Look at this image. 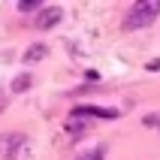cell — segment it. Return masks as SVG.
I'll use <instances>...</instances> for the list:
<instances>
[{
  "label": "cell",
  "mask_w": 160,
  "mask_h": 160,
  "mask_svg": "<svg viewBox=\"0 0 160 160\" xmlns=\"http://www.w3.org/2000/svg\"><path fill=\"white\" fill-rule=\"evenodd\" d=\"M160 15V0H139L127 9V18H124V27L127 30H136V27H148L154 18Z\"/></svg>",
  "instance_id": "cell-1"
},
{
  "label": "cell",
  "mask_w": 160,
  "mask_h": 160,
  "mask_svg": "<svg viewBox=\"0 0 160 160\" xmlns=\"http://www.w3.org/2000/svg\"><path fill=\"white\" fill-rule=\"evenodd\" d=\"M61 18H63V9L61 6H45V9H39V21H36V27H39V30H52L54 24H61Z\"/></svg>",
  "instance_id": "cell-2"
},
{
  "label": "cell",
  "mask_w": 160,
  "mask_h": 160,
  "mask_svg": "<svg viewBox=\"0 0 160 160\" xmlns=\"http://www.w3.org/2000/svg\"><path fill=\"white\" fill-rule=\"evenodd\" d=\"M18 148H24V139H21V136H6V139H0V154H3L6 160H15Z\"/></svg>",
  "instance_id": "cell-3"
},
{
  "label": "cell",
  "mask_w": 160,
  "mask_h": 160,
  "mask_svg": "<svg viewBox=\"0 0 160 160\" xmlns=\"http://www.w3.org/2000/svg\"><path fill=\"white\" fill-rule=\"evenodd\" d=\"M42 58H48V45H45V42L27 45V52L21 54V61H24V63H36V61H42Z\"/></svg>",
  "instance_id": "cell-4"
},
{
  "label": "cell",
  "mask_w": 160,
  "mask_h": 160,
  "mask_svg": "<svg viewBox=\"0 0 160 160\" xmlns=\"http://www.w3.org/2000/svg\"><path fill=\"white\" fill-rule=\"evenodd\" d=\"M63 130H70V133H82V130H88V121L70 115V118H67V124H63Z\"/></svg>",
  "instance_id": "cell-5"
},
{
  "label": "cell",
  "mask_w": 160,
  "mask_h": 160,
  "mask_svg": "<svg viewBox=\"0 0 160 160\" xmlns=\"http://www.w3.org/2000/svg\"><path fill=\"white\" fill-rule=\"evenodd\" d=\"M30 85H33V79H30V76L24 72V76H18V79L12 82V91H15V94H21V91H27Z\"/></svg>",
  "instance_id": "cell-6"
},
{
  "label": "cell",
  "mask_w": 160,
  "mask_h": 160,
  "mask_svg": "<svg viewBox=\"0 0 160 160\" xmlns=\"http://www.w3.org/2000/svg\"><path fill=\"white\" fill-rule=\"evenodd\" d=\"M145 127H154V130H160V112H148V115L142 118Z\"/></svg>",
  "instance_id": "cell-7"
},
{
  "label": "cell",
  "mask_w": 160,
  "mask_h": 160,
  "mask_svg": "<svg viewBox=\"0 0 160 160\" xmlns=\"http://www.w3.org/2000/svg\"><path fill=\"white\" fill-rule=\"evenodd\" d=\"M15 9H21V12H33V9H42V6H39V0H21Z\"/></svg>",
  "instance_id": "cell-8"
},
{
  "label": "cell",
  "mask_w": 160,
  "mask_h": 160,
  "mask_svg": "<svg viewBox=\"0 0 160 160\" xmlns=\"http://www.w3.org/2000/svg\"><path fill=\"white\" fill-rule=\"evenodd\" d=\"M79 160H103V148H94V151H88V154H82Z\"/></svg>",
  "instance_id": "cell-9"
}]
</instances>
